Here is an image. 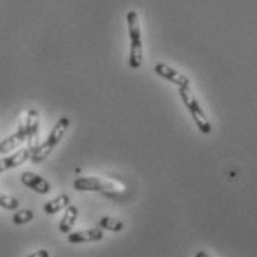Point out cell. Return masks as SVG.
Listing matches in <instances>:
<instances>
[{
  "label": "cell",
  "mask_w": 257,
  "mask_h": 257,
  "mask_svg": "<svg viewBox=\"0 0 257 257\" xmlns=\"http://www.w3.org/2000/svg\"><path fill=\"white\" fill-rule=\"evenodd\" d=\"M26 128H27V142L30 143L29 146H36L35 140L39 133V113L35 109H30L27 111V116L24 119Z\"/></svg>",
  "instance_id": "10"
},
{
  "label": "cell",
  "mask_w": 257,
  "mask_h": 257,
  "mask_svg": "<svg viewBox=\"0 0 257 257\" xmlns=\"http://www.w3.org/2000/svg\"><path fill=\"white\" fill-rule=\"evenodd\" d=\"M74 189L79 192H100L110 198H117L125 192V186L106 177H79L74 180Z\"/></svg>",
  "instance_id": "2"
},
{
  "label": "cell",
  "mask_w": 257,
  "mask_h": 257,
  "mask_svg": "<svg viewBox=\"0 0 257 257\" xmlns=\"http://www.w3.org/2000/svg\"><path fill=\"white\" fill-rule=\"evenodd\" d=\"M77 217H79V210H77V207L76 205H69L67 208H66V213H64V216H63V219L60 221V226H58V229H60V232L61 233H70V230H72V227L74 226V223L77 220Z\"/></svg>",
  "instance_id": "11"
},
{
  "label": "cell",
  "mask_w": 257,
  "mask_h": 257,
  "mask_svg": "<svg viewBox=\"0 0 257 257\" xmlns=\"http://www.w3.org/2000/svg\"><path fill=\"white\" fill-rule=\"evenodd\" d=\"M35 219V213L32 210H18L14 216H12V223L17 226H23L27 224L29 221Z\"/></svg>",
  "instance_id": "14"
},
{
  "label": "cell",
  "mask_w": 257,
  "mask_h": 257,
  "mask_svg": "<svg viewBox=\"0 0 257 257\" xmlns=\"http://www.w3.org/2000/svg\"><path fill=\"white\" fill-rule=\"evenodd\" d=\"M128 35L131 42L130 49V67L133 70H139L143 64V40H142V26L140 18L136 11H130L126 14Z\"/></svg>",
  "instance_id": "1"
},
{
  "label": "cell",
  "mask_w": 257,
  "mask_h": 257,
  "mask_svg": "<svg viewBox=\"0 0 257 257\" xmlns=\"http://www.w3.org/2000/svg\"><path fill=\"white\" fill-rule=\"evenodd\" d=\"M69 205H70V196L69 195H60V196L48 201L43 205V211L51 216V214H55V213H58L61 210H66Z\"/></svg>",
  "instance_id": "12"
},
{
  "label": "cell",
  "mask_w": 257,
  "mask_h": 257,
  "mask_svg": "<svg viewBox=\"0 0 257 257\" xmlns=\"http://www.w3.org/2000/svg\"><path fill=\"white\" fill-rule=\"evenodd\" d=\"M195 257H210L205 251H198L196 254H195Z\"/></svg>",
  "instance_id": "16"
},
{
  "label": "cell",
  "mask_w": 257,
  "mask_h": 257,
  "mask_svg": "<svg viewBox=\"0 0 257 257\" xmlns=\"http://www.w3.org/2000/svg\"><path fill=\"white\" fill-rule=\"evenodd\" d=\"M27 257H49V251L48 250H45V248H40V250H37L35 253H32L30 256Z\"/></svg>",
  "instance_id": "15"
},
{
  "label": "cell",
  "mask_w": 257,
  "mask_h": 257,
  "mask_svg": "<svg viewBox=\"0 0 257 257\" xmlns=\"http://www.w3.org/2000/svg\"><path fill=\"white\" fill-rule=\"evenodd\" d=\"M36 146H27L24 149H20L18 152L6 156V158H2L0 159V173H5L8 170H12V168H17L20 165H23L26 161H29L33 155Z\"/></svg>",
  "instance_id": "5"
},
{
  "label": "cell",
  "mask_w": 257,
  "mask_h": 257,
  "mask_svg": "<svg viewBox=\"0 0 257 257\" xmlns=\"http://www.w3.org/2000/svg\"><path fill=\"white\" fill-rule=\"evenodd\" d=\"M155 72H156L158 76H161L162 79H167L168 82L176 85L177 88H187V86H190V80L184 74L174 70L173 67H170V66L164 64V63H158L155 66Z\"/></svg>",
  "instance_id": "6"
},
{
  "label": "cell",
  "mask_w": 257,
  "mask_h": 257,
  "mask_svg": "<svg viewBox=\"0 0 257 257\" xmlns=\"http://www.w3.org/2000/svg\"><path fill=\"white\" fill-rule=\"evenodd\" d=\"M69 126H70V119H69L67 116L60 117L58 122H57V123L54 125V128L51 130V134L48 136V139H46L42 145L36 146L33 155H32V158H30V161H32L33 164L43 162V161L52 153V150L58 146V143L61 142V139H63L64 134L67 133Z\"/></svg>",
  "instance_id": "3"
},
{
  "label": "cell",
  "mask_w": 257,
  "mask_h": 257,
  "mask_svg": "<svg viewBox=\"0 0 257 257\" xmlns=\"http://www.w3.org/2000/svg\"><path fill=\"white\" fill-rule=\"evenodd\" d=\"M179 94H180V97L183 100L186 109L190 113L195 125L198 126V130L202 134H210L211 130H213V126H211V123H210V120H208V117H207L204 109L201 107L199 101L196 100V97L190 91V86H187V88H179Z\"/></svg>",
  "instance_id": "4"
},
{
  "label": "cell",
  "mask_w": 257,
  "mask_h": 257,
  "mask_svg": "<svg viewBox=\"0 0 257 257\" xmlns=\"http://www.w3.org/2000/svg\"><path fill=\"white\" fill-rule=\"evenodd\" d=\"M98 227H101L103 230H110V232H120L125 224L123 221L113 219V217H101L98 220Z\"/></svg>",
  "instance_id": "13"
},
{
  "label": "cell",
  "mask_w": 257,
  "mask_h": 257,
  "mask_svg": "<svg viewBox=\"0 0 257 257\" xmlns=\"http://www.w3.org/2000/svg\"><path fill=\"white\" fill-rule=\"evenodd\" d=\"M104 238V230L101 227H92L86 230H79L67 233V241L70 244H83V242H98Z\"/></svg>",
  "instance_id": "8"
},
{
  "label": "cell",
  "mask_w": 257,
  "mask_h": 257,
  "mask_svg": "<svg viewBox=\"0 0 257 257\" xmlns=\"http://www.w3.org/2000/svg\"><path fill=\"white\" fill-rule=\"evenodd\" d=\"M24 142H27V128H26V123L23 120V122H20L17 131L12 136H9L3 142H0V153H9L15 147L23 145Z\"/></svg>",
  "instance_id": "9"
},
{
  "label": "cell",
  "mask_w": 257,
  "mask_h": 257,
  "mask_svg": "<svg viewBox=\"0 0 257 257\" xmlns=\"http://www.w3.org/2000/svg\"><path fill=\"white\" fill-rule=\"evenodd\" d=\"M21 183L24 186H27L29 189L35 190L36 193L40 195H48L51 192V183L43 179L42 176H39L36 173H32V171H24L21 174Z\"/></svg>",
  "instance_id": "7"
}]
</instances>
